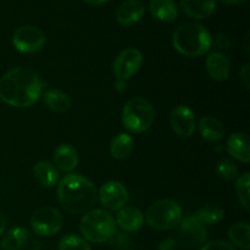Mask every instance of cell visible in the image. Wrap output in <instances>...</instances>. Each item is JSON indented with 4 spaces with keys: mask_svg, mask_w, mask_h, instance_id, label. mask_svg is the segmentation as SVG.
Here are the masks:
<instances>
[{
    "mask_svg": "<svg viewBox=\"0 0 250 250\" xmlns=\"http://www.w3.org/2000/svg\"><path fill=\"white\" fill-rule=\"evenodd\" d=\"M43 93V83L33 70L15 67L0 80V99L14 107H28L38 102Z\"/></svg>",
    "mask_w": 250,
    "mask_h": 250,
    "instance_id": "obj_1",
    "label": "cell"
},
{
    "mask_svg": "<svg viewBox=\"0 0 250 250\" xmlns=\"http://www.w3.org/2000/svg\"><path fill=\"white\" fill-rule=\"evenodd\" d=\"M58 200L70 214H85L97 204V188L88 178L71 172L58 185Z\"/></svg>",
    "mask_w": 250,
    "mask_h": 250,
    "instance_id": "obj_2",
    "label": "cell"
},
{
    "mask_svg": "<svg viewBox=\"0 0 250 250\" xmlns=\"http://www.w3.org/2000/svg\"><path fill=\"white\" fill-rule=\"evenodd\" d=\"M176 50L188 58L204 55L211 48V36L203 24L187 22L178 27L172 36Z\"/></svg>",
    "mask_w": 250,
    "mask_h": 250,
    "instance_id": "obj_3",
    "label": "cell"
},
{
    "mask_svg": "<svg viewBox=\"0 0 250 250\" xmlns=\"http://www.w3.org/2000/svg\"><path fill=\"white\" fill-rule=\"evenodd\" d=\"M80 231L87 242L105 243L114 238L116 222L111 214L105 210L92 209L83 214L80 222Z\"/></svg>",
    "mask_w": 250,
    "mask_h": 250,
    "instance_id": "obj_4",
    "label": "cell"
},
{
    "mask_svg": "<svg viewBox=\"0 0 250 250\" xmlns=\"http://www.w3.org/2000/svg\"><path fill=\"white\" fill-rule=\"evenodd\" d=\"M155 111L150 103L141 97L128 100L122 110V124L131 133H143L151 127Z\"/></svg>",
    "mask_w": 250,
    "mask_h": 250,
    "instance_id": "obj_5",
    "label": "cell"
},
{
    "mask_svg": "<svg viewBox=\"0 0 250 250\" xmlns=\"http://www.w3.org/2000/svg\"><path fill=\"white\" fill-rule=\"evenodd\" d=\"M182 220V209L171 199L158 200L146 210L144 221L156 231H168L176 229Z\"/></svg>",
    "mask_w": 250,
    "mask_h": 250,
    "instance_id": "obj_6",
    "label": "cell"
},
{
    "mask_svg": "<svg viewBox=\"0 0 250 250\" xmlns=\"http://www.w3.org/2000/svg\"><path fill=\"white\" fill-rule=\"evenodd\" d=\"M63 226V217L58 209L44 207L36 210L31 217V227L33 232L42 237H51L58 234Z\"/></svg>",
    "mask_w": 250,
    "mask_h": 250,
    "instance_id": "obj_7",
    "label": "cell"
},
{
    "mask_svg": "<svg viewBox=\"0 0 250 250\" xmlns=\"http://www.w3.org/2000/svg\"><path fill=\"white\" fill-rule=\"evenodd\" d=\"M45 44V36L34 26H21L12 36V45L19 53L34 54L42 50Z\"/></svg>",
    "mask_w": 250,
    "mask_h": 250,
    "instance_id": "obj_8",
    "label": "cell"
},
{
    "mask_svg": "<svg viewBox=\"0 0 250 250\" xmlns=\"http://www.w3.org/2000/svg\"><path fill=\"white\" fill-rule=\"evenodd\" d=\"M143 65V55L138 49L128 48L122 50L115 58L112 71L119 80L127 81L133 77Z\"/></svg>",
    "mask_w": 250,
    "mask_h": 250,
    "instance_id": "obj_9",
    "label": "cell"
},
{
    "mask_svg": "<svg viewBox=\"0 0 250 250\" xmlns=\"http://www.w3.org/2000/svg\"><path fill=\"white\" fill-rule=\"evenodd\" d=\"M100 204L110 211H119L128 202V192L119 181H107L100 187L98 193Z\"/></svg>",
    "mask_w": 250,
    "mask_h": 250,
    "instance_id": "obj_10",
    "label": "cell"
},
{
    "mask_svg": "<svg viewBox=\"0 0 250 250\" xmlns=\"http://www.w3.org/2000/svg\"><path fill=\"white\" fill-rule=\"evenodd\" d=\"M170 126L178 137L189 138L197 127L194 111L187 105H177L170 114Z\"/></svg>",
    "mask_w": 250,
    "mask_h": 250,
    "instance_id": "obj_11",
    "label": "cell"
},
{
    "mask_svg": "<svg viewBox=\"0 0 250 250\" xmlns=\"http://www.w3.org/2000/svg\"><path fill=\"white\" fill-rule=\"evenodd\" d=\"M178 226H180V231L182 237L186 239L187 243L190 244V246H202V244H204L205 241H207V227H205V225H203L194 215L181 220Z\"/></svg>",
    "mask_w": 250,
    "mask_h": 250,
    "instance_id": "obj_12",
    "label": "cell"
},
{
    "mask_svg": "<svg viewBox=\"0 0 250 250\" xmlns=\"http://www.w3.org/2000/svg\"><path fill=\"white\" fill-rule=\"evenodd\" d=\"M226 149L229 155L243 164L250 161V141L249 136L244 132H234L229 137Z\"/></svg>",
    "mask_w": 250,
    "mask_h": 250,
    "instance_id": "obj_13",
    "label": "cell"
},
{
    "mask_svg": "<svg viewBox=\"0 0 250 250\" xmlns=\"http://www.w3.org/2000/svg\"><path fill=\"white\" fill-rule=\"evenodd\" d=\"M146 7L141 0H126L116 10V20L121 26L136 24L143 17Z\"/></svg>",
    "mask_w": 250,
    "mask_h": 250,
    "instance_id": "obj_14",
    "label": "cell"
},
{
    "mask_svg": "<svg viewBox=\"0 0 250 250\" xmlns=\"http://www.w3.org/2000/svg\"><path fill=\"white\" fill-rule=\"evenodd\" d=\"M54 164L62 172H72L78 164V153L75 146L68 143L60 144L54 151Z\"/></svg>",
    "mask_w": 250,
    "mask_h": 250,
    "instance_id": "obj_15",
    "label": "cell"
},
{
    "mask_svg": "<svg viewBox=\"0 0 250 250\" xmlns=\"http://www.w3.org/2000/svg\"><path fill=\"white\" fill-rule=\"evenodd\" d=\"M205 68H207V72L210 78L222 82L229 78L231 66H229V61L225 54L220 53V51H214L207 58Z\"/></svg>",
    "mask_w": 250,
    "mask_h": 250,
    "instance_id": "obj_16",
    "label": "cell"
},
{
    "mask_svg": "<svg viewBox=\"0 0 250 250\" xmlns=\"http://www.w3.org/2000/svg\"><path fill=\"white\" fill-rule=\"evenodd\" d=\"M115 222L125 232H137L144 225V215L138 208L124 207L117 212Z\"/></svg>",
    "mask_w": 250,
    "mask_h": 250,
    "instance_id": "obj_17",
    "label": "cell"
},
{
    "mask_svg": "<svg viewBox=\"0 0 250 250\" xmlns=\"http://www.w3.org/2000/svg\"><path fill=\"white\" fill-rule=\"evenodd\" d=\"M181 7L187 16L204 20L216 10V0H181Z\"/></svg>",
    "mask_w": 250,
    "mask_h": 250,
    "instance_id": "obj_18",
    "label": "cell"
},
{
    "mask_svg": "<svg viewBox=\"0 0 250 250\" xmlns=\"http://www.w3.org/2000/svg\"><path fill=\"white\" fill-rule=\"evenodd\" d=\"M149 10L153 17L163 22H172L178 16V7L175 0H150Z\"/></svg>",
    "mask_w": 250,
    "mask_h": 250,
    "instance_id": "obj_19",
    "label": "cell"
},
{
    "mask_svg": "<svg viewBox=\"0 0 250 250\" xmlns=\"http://www.w3.org/2000/svg\"><path fill=\"white\" fill-rule=\"evenodd\" d=\"M199 133L205 141L217 143L225 136L224 125L214 116H204L199 121Z\"/></svg>",
    "mask_w": 250,
    "mask_h": 250,
    "instance_id": "obj_20",
    "label": "cell"
},
{
    "mask_svg": "<svg viewBox=\"0 0 250 250\" xmlns=\"http://www.w3.org/2000/svg\"><path fill=\"white\" fill-rule=\"evenodd\" d=\"M33 176L43 187L50 188L58 185L59 171L49 161H39L33 166Z\"/></svg>",
    "mask_w": 250,
    "mask_h": 250,
    "instance_id": "obj_21",
    "label": "cell"
},
{
    "mask_svg": "<svg viewBox=\"0 0 250 250\" xmlns=\"http://www.w3.org/2000/svg\"><path fill=\"white\" fill-rule=\"evenodd\" d=\"M43 102L49 110L58 114L68 111L71 106V99L65 92L60 89H49L43 95Z\"/></svg>",
    "mask_w": 250,
    "mask_h": 250,
    "instance_id": "obj_22",
    "label": "cell"
},
{
    "mask_svg": "<svg viewBox=\"0 0 250 250\" xmlns=\"http://www.w3.org/2000/svg\"><path fill=\"white\" fill-rule=\"evenodd\" d=\"M29 238L28 229L22 226L12 227L6 232L1 239L0 248L1 250H20L27 243Z\"/></svg>",
    "mask_w": 250,
    "mask_h": 250,
    "instance_id": "obj_23",
    "label": "cell"
},
{
    "mask_svg": "<svg viewBox=\"0 0 250 250\" xmlns=\"http://www.w3.org/2000/svg\"><path fill=\"white\" fill-rule=\"evenodd\" d=\"M133 148V138L127 133H119L112 138L110 144V154L117 160H124L131 155Z\"/></svg>",
    "mask_w": 250,
    "mask_h": 250,
    "instance_id": "obj_24",
    "label": "cell"
},
{
    "mask_svg": "<svg viewBox=\"0 0 250 250\" xmlns=\"http://www.w3.org/2000/svg\"><path fill=\"white\" fill-rule=\"evenodd\" d=\"M229 238L232 246L242 250H249L250 226L247 222H236L229 229Z\"/></svg>",
    "mask_w": 250,
    "mask_h": 250,
    "instance_id": "obj_25",
    "label": "cell"
},
{
    "mask_svg": "<svg viewBox=\"0 0 250 250\" xmlns=\"http://www.w3.org/2000/svg\"><path fill=\"white\" fill-rule=\"evenodd\" d=\"M225 210L219 204H207L200 208L194 216L202 222L203 225H215L224 219Z\"/></svg>",
    "mask_w": 250,
    "mask_h": 250,
    "instance_id": "obj_26",
    "label": "cell"
},
{
    "mask_svg": "<svg viewBox=\"0 0 250 250\" xmlns=\"http://www.w3.org/2000/svg\"><path fill=\"white\" fill-rule=\"evenodd\" d=\"M249 185H250V175L249 172L243 173L241 177H238L236 183V193L238 197L239 203L242 207L249 211L250 210V197H249Z\"/></svg>",
    "mask_w": 250,
    "mask_h": 250,
    "instance_id": "obj_27",
    "label": "cell"
},
{
    "mask_svg": "<svg viewBox=\"0 0 250 250\" xmlns=\"http://www.w3.org/2000/svg\"><path fill=\"white\" fill-rule=\"evenodd\" d=\"M59 250H92L88 242L77 234H66L59 242Z\"/></svg>",
    "mask_w": 250,
    "mask_h": 250,
    "instance_id": "obj_28",
    "label": "cell"
},
{
    "mask_svg": "<svg viewBox=\"0 0 250 250\" xmlns=\"http://www.w3.org/2000/svg\"><path fill=\"white\" fill-rule=\"evenodd\" d=\"M238 166L229 159H221L216 165V173L225 181H233L238 178Z\"/></svg>",
    "mask_w": 250,
    "mask_h": 250,
    "instance_id": "obj_29",
    "label": "cell"
},
{
    "mask_svg": "<svg viewBox=\"0 0 250 250\" xmlns=\"http://www.w3.org/2000/svg\"><path fill=\"white\" fill-rule=\"evenodd\" d=\"M231 44V38L226 34H217L211 38V45L217 50H227Z\"/></svg>",
    "mask_w": 250,
    "mask_h": 250,
    "instance_id": "obj_30",
    "label": "cell"
},
{
    "mask_svg": "<svg viewBox=\"0 0 250 250\" xmlns=\"http://www.w3.org/2000/svg\"><path fill=\"white\" fill-rule=\"evenodd\" d=\"M200 250H236L231 243L226 241H211L205 243Z\"/></svg>",
    "mask_w": 250,
    "mask_h": 250,
    "instance_id": "obj_31",
    "label": "cell"
},
{
    "mask_svg": "<svg viewBox=\"0 0 250 250\" xmlns=\"http://www.w3.org/2000/svg\"><path fill=\"white\" fill-rule=\"evenodd\" d=\"M239 76H241V82L243 83L244 87H246L247 89H249V85H250V66H249V63H244L243 67L241 68V73H239Z\"/></svg>",
    "mask_w": 250,
    "mask_h": 250,
    "instance_id": "obj_32",
    "label": "cell"
},
{
    "mask_svg": "<svg viewBox=\"0 0 250 250\" xmlns=\"http://www.w3.org/2000/svg\"><path fill=\"white\" fill-rule=\"evenodd\" d=\"M177 246V242L175 238H166L165 241L159 244L158 250H173Z\"/></svg>",
    "mask_w": 250,
    "mask_h": 250,
    "instance_id": "obj_33",
    "label": "cell"
},
{
    "mask_svg": "<svg viewBox=\"0 0 250 250\" xmlns=\"http://www.w3.org/2000/svg\"><path fill=\"white\" fill-rule=\"evenodd\" d=\"M126 81L119 80V78H117V81L115 82V90L119 93H124L125 90H126Z\"/></svg>",
    "mask_w": 250,
    "mask_h": 250,
    "instance_id": "obj_34",
    "label": "cell"
},
{
    "mask_svg": "<svg viewBox=\"0 0 250 250\" xmlns=\"http://www.w3.org/2000/svg\"><path fill=\"white\" fill-rule=\"evenodd\" d=\"M5 226H6V219H5L4 214H2V212L0 211V236H1V234L4 233Z\"/></svg>",
    "mask_w": 250,
    "mask_h": 250,
    "instance_id": "obj_35",
    "label": "cell"
},
{
    "mask_svg": "<svg viewBox=\"0 0 250 250\" xmlns=\"http://www.w3.org/2000/svg\"><path fill=\"white\" fill-rule=\"evenodd\" d=\"M221 1L226 5H239L243 4L246 0H221Z\"/></svg>",
    "mask_w": 250,
    "mask_h": 250,
    "instance_id": "obj_36",
    "label": "cell"
},
{
    "mask_svg": "<svg viewBox=\"0 0 250 250\" xmlns=\"http://www.w3.org/2000/svg\"><path fill=\"white\" fill-rule=\"evenodd\" d=\"M84 1L90 5H103L105 4V2L109 1V0H84Z\"/></svg>",
    "mask_w": 250,
    "mask_h": 250,
    "instance_id": "obj_37",
    "label": "cell"
},
{
    "mask_svg": "<svg viewBox=\"0 0 250 250\" xmlns=\"http://www.w3.org/2000/svg\"><path fill=\"white\" fill-rule=\"evenodd\" d=\"M248 42H249V34H247V36H246V50H247V54L249 53V44H248Z\"/></svg>",
    "mask_w": 250,
    "mask_h": 250,
    "instance_id": "obj_38",
    "label": "cell"
}]
</instances>
